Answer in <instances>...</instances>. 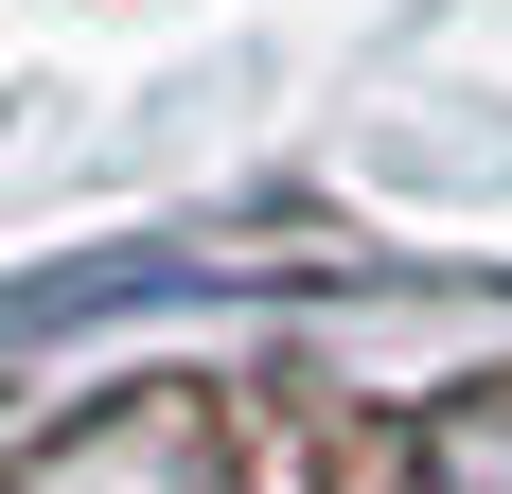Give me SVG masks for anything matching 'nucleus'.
Here are the masks:
<instances>
[{
  "label": "nucleus",
  "mask_w": 512,
  "mask_h": 494,
  "mask_svg": "<svg viewBox=\"0 0 512 494\" xmlns=\"http://www.w3.org/2000/svg\"><path fill=\"white\" fill-rule=\"evenodd\" d=\"M18 494H230V424H212V389H124L89 424H53Z\"/></svg>",
  "instance_id": "f257e3e1"
},
{
  "label": "nucleus",
  "mask_w": 512,
  "mask_h": 494,
  "mask_svg": "<svg viewBox=\"0 0 512 494\" xmlns=\"http://www.w3.org/2000/svg\"><path fill=\"white\" fill-rule=\"evenodd\" d=\"M407 494H512V371H477L407 424Z\"/></svg>",
  "instance_id": "f03ea898"
}]
</instances>
